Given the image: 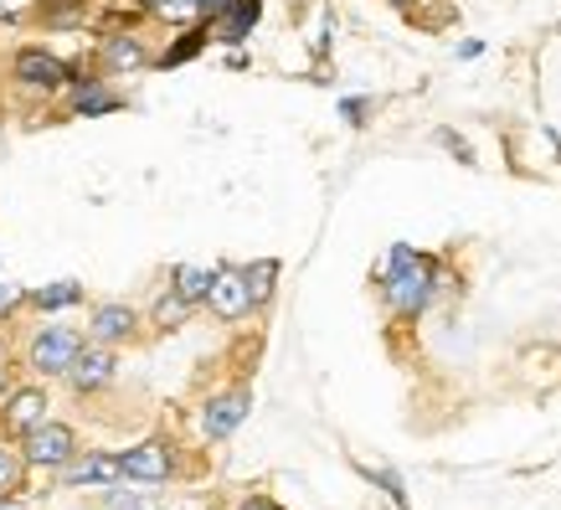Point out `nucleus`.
Here are the masks:
<instances>
[{
  "label": "nucleus",
  "mask_w": 561,
  "mask_h": 510,
  "mask_svg": "<svg viewBox=\"0 0 561 510\" xmlns=\"http://www.w3.org/2000/svg\"><path fill=\"white\" fill-rule=\"evenodd\" d=\"M391 5H402V11H408V5H412V0H391Z\"/></svg>",
  "instance_id": "28"
},
{
  "label": "nucleus",
  "mask_w": 561,
  "mask_h": 510,
  "mask_svg": "<svg viewBox=\"0 0 561 510\" xmlns=\"http://www.w3.org/2000/svg\"><path fill=\"white\" fill-rule=\"evenodd\" d=\"M78 397H99V392H108L114 382H119V351L114 345H99V340H88L83 356L72 361V372L62 376Z\"/></svg>",
  "instance_id": "8"
},
{
  "label": "nucleus",
  "mask_w": 561,
  "mask_h": 510,
  "mask_svg": "<svg viewBox=\"0 0 561 510\" xmlns=\"http://www.w3.org/2000/svg\"><path fill=\"white\" fill-rule=\"evenodd\" d=\"M211 279H217V269H202V263H181V269L171 273V290L181 294V299H191V305H206V290H211Z\"/></svg>",
  "instance_id": "18"
},
{
  "label": "nucleus",
  "mask_w": 561,
  "mask_h": 510,
  "mask_svg": "<svg viewBox=\"0 0 561 510\" xmlns=\"http://www.w3.org/2000/svg\"><path fill=\"white\" fill-rule=\"evenodd\" d=\"M57 479H62V490H108L124 479V460L108 449H83Z\"/></svg>",
  "instance_id": "11"
},
{
  "label": "nucleus",
  "mask_w": 561,
  "mask_h": 510,
  "mask_svg": "<svg viewBox=\"0 0 561 510\" xmlns=\"http://www.w3.org/2000/svg\"><path fill=\"white\" fill-rule=\"evenodd\" d=\"M21 454L32 469H47V475H62L78 454H83V439H78V428L62 423V418H47V423H36L26 439H21Z\"/></svg>",
  "instance_id": "3"
},
{
  "label": "nucleus",
  "mask_w": 561,
  "mask_h": 510,
  "mask_svg": "<svg viewBox=\"0 0 561 510\" xmlns=\"http://www.w3.org/2000/svg\"><path fill=\"white\" fill-rule=\"evenodd\" d=\"M345 114H351V124H366V120H360V114H366V99H351V103H345Z\"/></svg>",
  "instance_id": "25"
},
{
  "label": "nucleus",
  "mask_w": 561,
  "mask_h": 510,
  "mask_svg": "<svg viewBox=\"0 0 561 510\" xmlns=\"http://www.w3.org/2000/svg\"><path fill=\"white\" fill-rule=\"evenodd\" d=\"M11 372H16V366H11V351H5V345H0V397H5V392H11Z\"/></svg>",
  "instance_id": "24"
},
{
  "label": "nucleus",
  "mask_w": 561,
  "mask_h": 510,
  "mask_svg": "<svg viewBox=\"0 0 561 510\" xmlns=\"http://www.w3.org/2000/svg\"><path fill=\"white\" fill-rule=\"evenodd\" d=\"M21 305H26V294H21L16 284H0V315H16Z\"/></svg>",
  "instance_id": "22"
},
{
  "label": "nucleus",
  "mask_w": 561,
  "mask_h": 510,
  "mask_svg": "<svg viewBox=\"0 0 561 510\" xmlns=\"http://www.w3.org/2000/svg\"><path fill=\"white\" fill-rule=\"evenodd\" d=\"M257 11H263V0H227L217 16H211V36L217 42H242V36L253 32Z\"/></svg>",
  "instance_id": "12"
},
{
  "label": "nucleus",
  "mask_w": 561,
  "mask_h": 510,
  "mask_svg": "<svg viewBox=\"0 0 561 510\" xmlns=\"http://www.w3.org/2000/svg\"><path fill=\"white\" fill-rule=\"evenodd\" d=\"M248 408H253V392L248 387H227V392H211L202 403V433L206 443H227L232 433L242 428V418H248Z\"/></svg>",
  "instance_id": "9"
},
{
  "label": "nucleus",
  "mask_w": 561,
  "mask_h": 510,
  "mask_svg": "<svg viewBox=\"0 0 561 510\" xmlns=\"http://www.w3.org/2000/svg\"><path fill=\"white\" fill-rule=\"evenodd\" d=\"M202 309H211L221 325H238V320H248L253 315V290H248V273L242 269H227L221 263L217 269V279H211V290H206V305Z\"/></svg>",
  "instance_id": "10"
},
{
  "label": "nucleus",
  "mask_w": 561,
  "mask_h": 510,
  "mask_svg": "<svg viewBox=\"0 0 561 510\" xmlns=\"http://www.w3.org/2000/svg\"><path fill=\"white\" fill-rule=\"evenodd\" d=\"M26 479H32V464H26V454H21V443L0 439V500L26 495Z\"/></svg>",
  "instance_id": "14"
},
{
  "label": "nucleus",
  "mask_w": 561,
  "mask_h": 510,
  "mask_svg": "<svg viewBox=\"0 0 561 510\" xmlns=\"http://www.w3.org/2000/svg\"><path fill=\"white\" fill-rule=\"evenodd\" d=\"M124 485H171L175 475V443L165 433L139 439L135 449H124Z\"/></svg>",
  "instance_id": "4"
},
{
  "label": "nucleus",
  "mask_w": 561,
  "mask_h": 510,
  "mask_svg": "<svg viewBox=\"0 0 561 510\" xmlns=\"http://www.w3.org/2000/svg\"><path fill=\"white\" fill-rule=\"evenodd\" d=\"M238 510H284V506H278L273 495H248V500H242Z\"/></svg>",
  "instance_id": "23"
},
{
  "label": "nucleus",
  "mask_w": 561,
  "mask_h": 510,
  "mask_svg": "<svg viewBox=\"0 0 561 510\" xmlns=\"http://www.w3.org/2000/svg\"><path fill=\"white\" fill-rule=\"evenodd\" d=\"M83 345H88V330H72V325H36L21 361H26V372L32 376L57 382V376L72 372V361L83 356Z\"/></svg>",
  "instance_id": "2"
},
{
  "label": "nucleus",
  "mask_w": 561,
  "mask_h": 510,
  "mask_svg": "<svg viewBox=\"0 0 561 510\" xmlns=\"http://www.w3.org/2000/svg\"><path fill=\"white\" fill-rule=\"evenodd\" d=\"M51 397L42 382H21V387L5 392V403H0V439H26L36 423H47L51 418Z\"/></svg>",
  "instance_id": "6"
},
{
  "label": "nucleus",
  "mask_w": 561,
  "mask_h": 510,
  "mask_svg": "<svg viewBox=\"0 0 561 510\" xmlns=\"http://www.w3.org/2000/svg\"><path fill=\"white\" fill-rule=\"evenodd\" d=\"M242 273H248V290H253V305L263 309V305L273 299V290H278V273H284V269H278V258H257V263H248Z\"/></svg>",
  "instance_id": "20"
},
{
  "label": "nucleus",
  "mask_w": 561,
  "mask_h": 510,
  "mask_svg": "<svg viewBox=\"0 0 561 510\" xmlns=\"http://www.w3.org/2000/svg\"><path fill=\"white\" fill-rule=\"evenodd\" d=\"M145 5V16L165 21V26H202L206 5L202 0H139Z\"/></svg>",
  "instance_id": "17"
},
{
  "label": "nucleus",
  "mask_w": 561,
  "mask_h": 510,
  "mask_svg": "<svg viewBox=\"0 0 561 510\" xmlns=\"http://www.w3.org/2000/svg\"><path fill=\"white\" fill-rule=\"evenodd\" d=\"M145 63H150V52H145V42L135 32H114L103 42V68L108 72H139Z\"/></svg>",
  "instance_id": "13"
},
{
  "label": "nucleus",
  "mask_w": 561,
  "mask_h": 510,
  "mask_svg": "<svg viewBox=\"0 0 561 510\" xmlns=\"http://www.w3.org/2000/svg\"><path fill=\"white\" fill-rule=\"evenodd\" d=\"M202 5H206V16H217V11L227 5V0H202Z\"/></svg>",
  "instance_id": "27"
},
{
  "label": "nucleus",
  "mask_w": 561,
  "mask_h": 510,
  "mask_svg": "<svg viewBox=\"0 0 561 510\" xmlns=\"http://www.w3.org/2000/svg\"><path fill=\"white\" fill-rule=\"evenodd\" d=\"M196 309H202V305H191V299H181L175 290H165L160 299H154V309H150V330H154V336H175V330H181Z\"/></svg>",
  "instance_id": "15"
},
{
  "label": "nucleus",
  "mask_w": 561,
  "mask_h": 510,
  "mask_svg": "<svg viewBox=\"0 0 561 510\" xmlns=\"http://www.w3.org/2000/svg\"><path fill=\"white\" fill-rule=\"evenodd\" d=\"M0 510H26V506H21V495H11V500H0Z\"/></svg>",
  "instance_id": "26"
},
{
  "label": "nucleus",
  "mask_w": 561,
  "mask_h": 510,
  "mask_svg": "<svg viewBox=\"0 0 561 510\" xmlns=\"http://www.w3.org/2000/svg\"><path fill=\"white\" fill-rule=\"evenodd\" d=\"M68 109L72 114H114L119 109V93H108L99 78H72V93H68Z\"/></svg>",
  "instance_id": "16"
},
{
  "label": "nucleus",
  "mask_w": 561,
  "mask_h": 510,
  "mask_svg": "<svg viewBox=\"0 0 561 510\" xmlns=\"http://www.w3.org/2000/svg\"><path fill=\"white\" fill-rule=\"evenodd\" d=\"M145 315L135 305H124V299H99V305L88 309V340H99V345H135L145 336Z\"/></svg>",
  "instance_id": "7"
},
{
  "label": "nucleus",
  "mask_w": 561,
  "mask_h": 510,
  "mask_svg": "<svg viewBox=\"0 0 561 510\" xmlns=\"http://www.w3.org/2000/svg\"><path fill=\"white\" fill-rule=\"evenodd\" d=\"M26 305L42 309V315H51V309H72V305H83V284H72V279H62V284L32 290V294H26Z\"/></svg>",
  "instance_id": "19"
},
{
  "label": "nucleus",
  "mask_w": 561,
  "mask_h": 510,
  "mask_svg": "<svg viewBox=\"0 0 561 510\" xmlns=\"http://www.w3.org/2000/svg\"><path fill=\"white\" fill-rule=\"evenodd\" d=\"M150 495H154V485H135V490H124V479H119V485L99 490V510H150Z\"/></svg>",
  "instance_id": "21"
},
{
  "label": "nucleus",
  "mask_w": 561,
  "mask_h": 510,
  "mask_svg": "<svg viewBox=\"0 0 561 510\" xmlns=\"http://www.w3.org/2000/svg\"><path fill=\"white\" fill-rule=\"evenodd\" d=\"M381 299H387V309H391V315H402V320L427 315V305L438 299V263H433V258H423L417 248H408V242H397V248L387 253Z\"/></svg>",
  "instance_id": "1"
},
{
  "label": "nucleus",
  "mask_w": 561,
  "mask_h": 510,
  "mask_svg": "<svg viewBox=\"0 0 561 510\" xmlns=\"http://www.w3.org/2000/svg\"><path fill=\"white\" fill-rule=\"evenodd\" d=\"M11 83L26 93H62V88H72V68L62 57H51L47 47H21L11 57Z\"/></svg>",
  "instance_id": "5"
}]
</instances>
